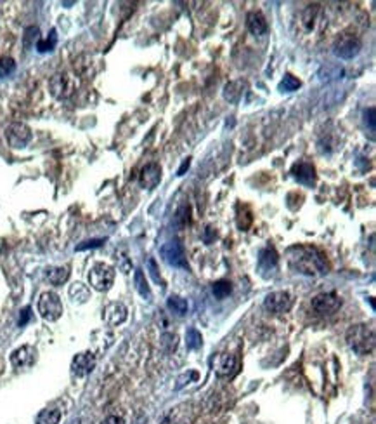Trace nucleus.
<instances>
[{
	"instance_id": "dca6fc26",
	"label": "nucleus",
	"mask_w": 376,
	"mask_h": 424,
	"mask_svg": "<svg viewBox=\"0 0 376 424\" xmlns=\"http://www.w3.org/2000/svg\"><path fill=\"white\" fill-rule=\"evenodd\" d=\"M35 358H36V351L33 346H21V348L12 351L11 363H12V367H16V368H26V367L33 365Z\"/></svg>"
},
{
	"instance_id": "6e6552de",
	"label": "nucleus",
	"mask_w": 376,
	"mask_h": 424,
	"mask_svg": "<svg viewBox=\"0 0 376 424\" xmlns=\"http://www.w3.org/2000/svg\"><path fill=\"white\" fill-rule=\"evenodd\" d=\"M310 306H312L314 311L321 315V317H328V315H333L340 309L342 299L333 292H323V294H318L315 298H312Z\"/></svg>"
},
{
	"instance_id": "f704fd0d",
	"label": "nucleus",
	"mask_w": 376,
	"mask_h": 424,
	"mask_svg": "<svg viewBox=\"0 0 376 424\" xmlns=\"http://www.w3.org/2000/svg\"><path fill=\"white\" fill-rule=\"evenodd\" d=\"M104 238H94V240H87L84 242V244H80L78 247H76V250H87V249H94V247H101V245L104 244Z\"/></svg>"
},
{
	"instance_id": "bb28decb",
	"label": "nucleus",
	"mask_w": 376,
	"mask_h": 424,
	"mask_svg": "<svg viewBox=\"0 0 376 424\" xmlns=\"http://www.w3.org/2000/svg\"><path fill=\"white\" fill-rule=\"evenodd\" d=\"M302 82L296 79V77L293 75H284V79L281 80V84H279V90H283V93H295V90L300 89Z\"/></svg>"
},
{
	"instance_id": "1a4fd4ad",
	"label": "nucleus",
	"mask_w": 376,
	"mask_h": 424,
	"mask_svg": "<svg viewBox=\"0 0 376 424\" xmlns=\"http://www.w3.org/2000/svg\"><path fill=\"white\" fill-rule=\"evenodd\" d=\"M291 306H293V298L290 292H286V290L270 292L265 296V299H264V308L267 309V311L276 313V315L290 311Z\"/></svg>"
},
{
	"instance_id": "0eeeda50",
	"label": "nucleus",
	"mask_w": 376,
	"mask_h": 424,
	"mask_svg": "<svg viewBox=\"0 0 376 424\" xmlns=\"http://www.w3.org/2000/svg\"><path fill=\"white\" fill-rule=\"evenodd\" d=\"M212 368L219 377L231 379V377H234L238 371H240V363H238V358L234 355L220 353L212 358Z\"/></svg>"
},
{
	"instance_id": "b1692460",
	"label": "nucleus",
	"mask_w": 376,
	"mask_h": 424,
	"mask_svg": "<svg viewBox=\"0 0 376 424\" xmlns=\"http://www.w3.org/2000/svg\"><path fill=\"white\" fill-rule=\"evenodd\" d=\"M134 282H135L137 292H139L142 298H144L146 301L153 299V294H151V287L148 284V280H146V276H144V273H142V270H135Z\"/></svg>"
},
{
	"instance_id": "423d86ee",
	"label": "nucleus",
	"mask_w": 376,
	"mask_h": 424,
	"mask_svg": "<svg viewBox=\"0 0 376 424\" xmlns=\"http://www.w3.org/2000/svg\"><path fill=\"white\" fill-rule=\"evenodd\" d=\"M334 54L342 59H352L361 52L362 42L361 39L354 33H345L334 42Z\"/></svg>"
},
{
	"instance_id": "393cba45",
	"label": "nucleus",
	"mask_w": 376,
	"mask_h": 424,
	"mask_svg": "<svg viewBox=\"0 0 376 424\" xmlns=\"http://www.w3.org/2000/svg\"><path fill=\"white\" fill-rule=\"evenodd\" d=\"M59 421H61V410L57 409L42 410L36 417V424H59Z\"/></svg>"
},
{
	"instance_id": "39448f33",
	"label": "nucleus",
	"mask_w": 376,
	"mask_h": 424,
	"mask_svg": "<svg viewBox=\"0 0 376 424\" xmlns=\"http://www.w3.org/2000/svg\"><path fill=\"white\" fill-rule=\"evenodd\" d=\"M76 82L70 73H56L49 80V90L56 99H68L75 93Z\"/></svg>"
},
{
	"instance_id": "ddd939ff",
	"label": "nucleus",
	"mask_w": 376,
	"mask_h": 424,
	"mask_svg": "<svg viewBox=\"0 0 376 424\" xmlns=\"http://www.w3.org/2000/svg\"><path fill=\"white\" fill-rule=\"evenodd\" d=\"M95 367V355L90 353V351H84V353L75 355L71 362V371L75 376L84 377L87 374H90Z\"/></svg>"
},
{
	"instance_id": "58836bf2",
	"label": "nucleus",
	"mask_w": 376,
	"mask_h": 424,
	"mask_svg": "<svg viewBox=\"0 0 376 424\" xmlns=\"http://www.w3.org/2000/svg\"><path fill=\"white\" fill-rule=\"evenodd\" d=\"M101 424H125V421H123L122 417H118V416H109V417L104 419Z\"/></svg>"
},
{
	"instance_id": "a211bd4d",
	"label": "nucleus",
	"mask_w": 376,
	"mask_h": 424,
	"mask_svg": "<svg viewBox=\"0 0 376 424\" xmlns=\"http://www.w3.org/2000/svg\"><path fill=\"white\" fill-rule=\"evenodd\" d=\"M194 421V414L189 410V405H182V407H177L170 414V417L165 419L163 424H191Z\"/></svg>"
},
{
	"instance_id": "cd10ccee",
	"label": "nucleus",
	"mask_w": 376,
	"mask_h": 424,
	"mask_svg": "<svg viewBox=\"0 0 376 424\" xmlns=\"http://www.w3.org/2000/svg\"><path fill=\"white\" fill-rule=\"evenodd\" d=\"M212 290H213V296L217 299H226L229 294H231V290H232V287H231V282H227V280H219V282H215L213 287H212Z\"/></svg>"
},
{
	"instance_id": "f257e3e1",
	"label": "nucleus",
	"mask_w": 376,
	"mask_h": 424,
	"mask_svg": "<svg viewBox=\"0 0 376 424\" xmlns=\"http://www.w3.org/2000/svg\"><path fill=\"white\" fill-rule=\"evenodd\" d=\"M288 256H290L291 266L298 270L304 275L309 276H318L328 273V264L326 257L319 252L318 249L314 247H291L288 250Z\"/></svg>"
},
{
	"instance_id": "a878e982",
	"label": "nucleus",
	"mask_w": 376,
	"mask_h": 424,
	"mask_svg": "<svg viewBox=\"0 0 376 424\" xmlns=\"http://www.w3.org/2000/svg\"><path fill=\"white\" fill-rule=\"evenodd\" d=\"M186 346L189 349H200L203 346V336L198 329L194 327H189L186 332Z\"/></svg>"
},
{
	"instance_id": "20e7f679",
	"label": "nucleus",
	"mask_w": 376,
	"mask_h": 424,
	"mask_svg": "<svg viewBox=\"0 0 376 424\" xmlns=\"http://www.w3.org/2000/svg\"><path fill=\"white\" fill-rule=\"evenodd\" d=\"M38 313L44 320L56 322L63 315V303L56 292H44L38 299Z\"/></svg>"
},
{
	"instance_id": "c9c22d12",
	"label": "nucleus",
	"mask_w": 376,
	"mask_h": 424,
	"mask_svg": "<svg viewBox=\"0 0 376 424\" xmlns=\"http://www.w3.org/2000/svg\"><path fill=\"white\" fill-rule=\"evenodd\" d=\"M177 221L181 223L182 226L187 225V221H189V207L182 205V207L179 209V211H177Z\"/></svg>"
},
{
	"instance_id": "4468645a",
	"label": "nucleus",
	"mask_w": 376,
	"mask_h": 424,
	"mask_svg": "<svg viewBox=\"0 0 376 424\" xmlns=\"http://www.w3.org/2000/svg\"><path fill=\"white\" fill-rule=\"evenodd\" d=\"M127 317H128V311H127L125 304H122V303H109L103 311L104 322H106L109 327L122 325V323L127 320Z\"/></svg>"
},
{
	"instance_id": "7c9ffc66",
	"label": "nucleus",
	"mask_w": 376,
	"mask_h": 424,
	"mask_svg": "<svg viewBox=\"0 0 376 424\" xmlns=\"http://www.w3.org/2000/svg\"><path fill=\"white\" fill-rule=\"evenodd\" d=\"M38 35H40L38 26H30V28H26L25 30V47H31L35 42H38Z\"/></svg>"
},
{
	"instance_id": "4be33fe9",
	"label": "nucleus",
	"mask_w": 376,
	"mask_h": 424,
	"mask_svg": "<svg viewBox=\"0 0 376 424\" xmlns=\"http://www.w3.org/2000/svg\"><path fill=\"white\" fill-rule=\"evenodd\" d=\"M167 308L170 309L173 315H177V317H184L187 309H189V304H187V301L184 298H181V296H170V298L167 299Z\"/></svg>"
},
{
	"instance_id": "6ab92c4d",
	"label": "nucleus",
	"mask_w": 376,
	"mask_h": 424,
	"mask_svg": "<svg viewBox=\"0 0 376 424\" xmlns=\"http://www.w3.org/2000/svg\"><path fill=\"white\" fill-rule=\"evenodd\" d=\"M278 266V254L274 249H262L259 254V268L262 271H270L272 273Z\"/></svg>"
},
{
	"instance_id": "2f4dec72",
	"label": "nucleus",
	"mask_w": 376,
	"mask_h": 424,
	"mask_svg": "<svg viewBox=\"0 0 376 424\" xmlns=\"http://www.w3.org/2000/svg\"><path fill=\"white\" fill-rule=\"evenodd\" d=\"M177 336L175 334H163L162 337V346L163 349L167 351V353H172V351H175L177 348Z\"/></svg>"
},
{
	"instance_id": "2eb2a0df",
	"label": "nucleus",
	"mask_w": 376,
	"mask_h": 424,
	"mask_svg": "<svg viewBox=\"0 0 376 424\" xmlns=\"http://www.w3.org/2000/svg\"><path fill=\"white\" fill-rule=\"evenodd\" d=\"M291 174L300 185L314 186L315 185V167L309 162H296L291 167Z\"/></svg>"
},
{
	"instance_id": "f03ea898",
	"label": "nucleus",
	"mask_w": 376,
	"mask_h": 424,
	"mask_svg": "<svg viewBox=\"0 0 376 424\" xmlns=\"http://www.w3.org/2000/svg\"><path fill=\"white\" fill-rule=\"evenodd\" d=\"M347 344L350 346V349L357 355H371L374 351L376 346V337L373 327L366 325V323H359V325H352L347 330Z\"/></svg>"
},
{
	"instance_id": "f8f14e48",
	"label": "nucleus",
	"mask_w": 376,
	"mask_h": 424,
	"mask_svg": "<svg viewBox=\"0 0 376 424\" xmlns=\"http://www.w3.org/2000/svg\"><path fill=\"white\" fill-rule=\"evenodd\" d=\"M162 181V167L156 162H151L142 167L139 174V185L144 190H154Z\"/></svg>"
},
{
	"instance_id": "ea45409f",
	"label": "nucleus",
	"mask_w": 376,
	"mask_h": 424,
	"mask_svg": "<svg viewBox=\"0 0 376 424\" xmlns=\"http://www.w3.org/2000/svg\"><path fill=\"white\" fill-rule=\"evenodd\" d=\"M189 165H191V158H186L184 162H182V165H181V169H179V172H177V176H184V172L187 171V169H189Z\"/></svg>"
},
{
	"instance_id": "473e14b6",
	"label": "nucleus",
	"mask_w": 376,
	"mask_h": 424,
	"mask_svg": "<svg viewBox=\"0 0 376 424\" xmlns=\"http://www.w3.org/2000/svg\"><path fill=\"white\" fill-rule=\"evenodd\" d=\"M198 379V372L196 371H189L187 374H182L181 377L177 379V384H175V390H182L186 384H189L191 381H196Z\"/></svg>"
},
{
	"instance_id": "72a5a7b5",
	"label": "nucleus",
	"mask_w": 376,
	"mask_h": 424,
	"mask_svg": "<svg viewBox=\"0 0 376 424\" xmlns=\"http://www.w3.org/2000/svg\"><path fill=\"white\" fill-rule=\"evenodd\" d=\"M148 266H149V273H151V276H153V280L156 282L158 285L165 287V284H163V278L160 276V273H158V264H156V261H154L153 257H149Z\"/></svg>"
},
{
	"instance_id": "e433bc0d",
	"label": "nucleus",
	"mask_w": 376,
	"mask_h": 424,
	"mask_svg": "<svg viewBox=\"0 0 376 424\" xmlns=\"http://www.w3.org/2000/svg\"><path fill=\"white\" fill-rule=\"evenodd\" d=\"M31 318V309L26 306V308H23V311H21V317H19V325H26L28 323V320Z\"/></svg>"
},
{
	"instance_id": "aec40b11",
	"label": "nucleus",
	"mask_w": 376,
	"mask_h": 424,
	"mask_svg": "<svg viewBox=\"0 0 376 424\" xmlns=\"http://www.w3.org/2000/svg\"><path fill=\"white\" fill-rule=\"evenodd\" d=\"M68 296H70V299L73 303L84 304L90 299V290L87 285L80 284V282H75V284H71L70 289H68Z\"/></svg>"
},
{
	"instance_id": "412c9836",
	"label": "nucleus",
	"mask_w": 376,
	"mask_h": 424,
	"mask_svg": "<svg viewBox=\"0 0 376 424\" xmlns=\"http://www.w3.org/2000/svg\"><path fill=\"white\" fill-rule=\"evenodd\" d=\"M45 276H47V280L52 285H63V284H66L68 278H70V268L68 266L49 268L47 273H45Z\"/></svg>"
},
{
	"instance_id": "9b49d317",
	"label": "nucleus",
	"mask_w": 376,
	"mask_h": 424,
	"mask_svg": "<svg viewBox=\"0 0 376 424\" xmlns=\"http://www.w3.org/2000/svg\"><path fill=\"white\" fill-rule=\"evenodd\" d=\"M160 254H162L163 261L167 264H170L173 268H187V259L184 254V249L181 247L179 242H167L162 249H160Z\"/></svg>"
},
{
	"instance_id": "4c0bfd02",
	"label": "nucleus",
	"mask_w": 376,
	"mask_h": 424,
	"mask_svg": "<svg viewBox=\"0 0 376 424\" xmlns=\"http://www.w3.org/2000/svg\"><path fill=\"white\" fill-rule=\"evenodd\" d=\"M213 238H217V233L213 231V228L208 226V228L205 230V242H206V244H212Z\"/></svg>"
},
{
	"instance_id": "9d476101",
	"label": "nucleus",
	"mask_w": 376,
	"mask_h": 424,
	"mask_svg": "<svg viewBox=\"0 0 376 424\" xmlns=\"http://www.w3.org/2000/svg\"><path fill=\"white\" fill-rule=\"evenodd\" d=\"M6 139L11 148H25L31 141V129L26 124L14 122L6 129Z\"/></svg>"
},
{
	"instance_id": "c756f323",
	"label": "nucleus",
	"mask_w": 376,
	"mask_h": 424,
	"mask_svg": "<svg viewBox=\"0 0 376 424\" xmlns=\"http://www.w3.org/2000/svg\"><path fill=\"white\" fill-rule=\"evenodd\" d=\"M16 70V61L12 58H2L0 59V77H9Z\"/></svg>"
},
{
	"instance_id": "c85d7f7f",
	"label": "nucleus",
	"mask_w": 376,
	"mask_h": 424,
	"mask_svg": "<svg viewBox=\"0 0 376 424\" xmlns=\"http://www.w3.org/2000/svg\"><path fill=\"white\" fill-rule=\"evenodd\" d=\"M56 30L50 31V37L47 40H38L36 42V49H38V52H47V51H52L54 45H56Z\"/></svg>"
},
{
	"instance_id": "f3484780",
	"label": "nucleus",
	"mask_w": 376,
	"mask_h": 424,
	"mask_svg": "<svg viewBox=\"0 0 376 424\" xmlns=\"http://www.w3.org/2000/svg\"><path fill=\"white\" fill-rule=\"evenodd\" d=\"M246 28H248L251 35L260 37V35H264L267 31V21H265V17L260 12H250L246 16Z\"/></svg>"
},
{
	"instance_id": "5701e85b",
	"label": "nucleus",
	"mask_w": 376,
	"mask_h": 424,
	"mask_svg": "<svg viewBox=\"0 0 376 424\" xmlns=\"http://www.w3.org/2000/svg\"><path fill=\"white\" fill-rule=\"evenodd\" d=\"M243 82L236 80V82H229V84L224 87V98L227 99L229 103H238L243 96Z\"/></svg>"
},
{
	"instance_id": "7ed1b4c3",
	"label": "nucleus",
	"mask_w": 376,
	"mask_h": 424,
	"mask_svg": "<svg viewBox=\"0 0 376 424\" xmlns=\"http://www.w3.org/2000/svg\"><path fill=\"white\" fill-rule=\"evenodd\" d=\"M113 282H114V268L109 266V264L99 263L89 271V284L92 289L99 290V292H106V290L111 289Z\"/></svg>"
}]
</instances>
